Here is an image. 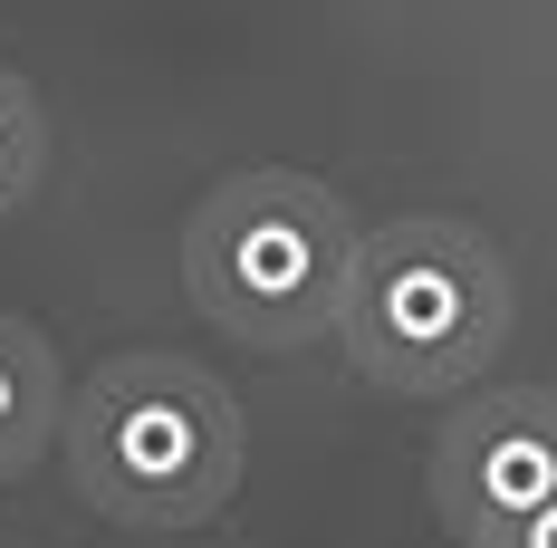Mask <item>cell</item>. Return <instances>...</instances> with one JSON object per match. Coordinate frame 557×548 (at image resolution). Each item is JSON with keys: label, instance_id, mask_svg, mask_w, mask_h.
I'll return each instance as SVG.
<instances>
[{"label": "cell", "instance_id": "6", "mask_svg": "<svg viewBox=\"0 0 557 548\" xmlns=\"http://www.w3.org/2000/svg\"><path fill=\"white\" fill-rule=\"evenodd\" d=\"M39 173H49V107H39L29 77L0 68V221L39 193Z\"/></svg>", "mask_w": 557, "mask_h": 548}, {"label": "cell", "instance_id": "3", "mask_svg": "<svg viewBox=\"0 0 557 548\" xmlns=\"http://www.w3.org/2000/svg\"><path fill=\"white\" fill-rule=\"evenodd\" d=\"M509 260L451 212H404L356 241L346 318L336 346L346 366L385 394H471L509 346Z\"/></svg>", "mask_w": 557, "mask_h": 548}, {"label": "cell", "instance_id": "5", "mask_svg": "<svg viewBox=\"0 0 557 548\" xmlns=\"http://www.w3.org/2000/svg\"><path fill=\"white\" fill-rule=\"evenodd\" d=\"M67 394H77V385L58 376V346L29 328V318L0 308V491H10L39 452H58Z\"/></svg>", "mask_w": 557, "mask_h": 548}, {"label": "cell", "instance_id": "1", "mask_svg": "<svg viewBox=\"0 0 557 548\" xmlns=\"http://www.w3.org/2000/svg\"><path fill=\"white\" fill-rule=\"evenodd\" d=\"M240 404L212 366L173 356V346H135L107 356L97 376L67 394L58 424V462L77 500L115 520V529H202L222 520L240 491Z\"/></svg>", "mask_w": 557, "mask_h": 548}, {"label": "cell", "instance_id": "2", "mask_svg": "<svg viewBox=\"0 0 557 548\" xmlns=\"http://www.w3.org/2000/svg\"><path fill=\"white\" fill-rule=\"evenodd\" d=\"M356 221L318 173H231L212 183L183 221V299L202 308V328L250 346V356H298L327 346L346 318V279H356Z\"/></svg>", "mask_w": 557, "mask_h": 548}, {"label": "cell", "instance_id": "4", "mask_svg": "<svg viewBox=\"0 0 557 548\" xmlns=\"http://www.w3.org/2000/svg\"><path fill=\"white\" fill-rule=\"evenodd\" d=\"M433 500L451 539L491 548L557 500V385H481L433 434Z\"/></svg>", "mask_w": 557, "mask_h": 548}, {"label": "cell", "instance_id": "7", "mask_svg": "<svg viewBox=\"0 0 557 548\" xmlns=\"http://www.w3.org/2000/svg\"><path fill=\"white\" fill-rule=\"evenodd\" d=\"M491 548H557V500H548V510H539V520H519L509 539H491Z\"/></svg>", "mask_w": 557, "mask_h": 548}]
</instances>
